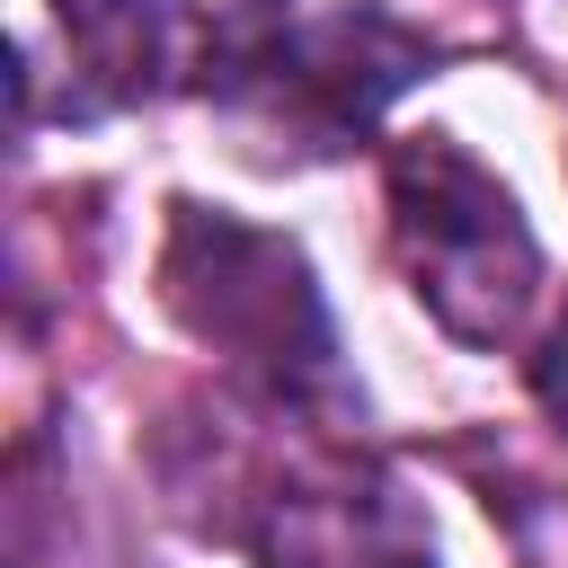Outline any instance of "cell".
Returning <instances> with one entry per match:
<instances>
[{"instance_id":"1","label":"cell","mask_w":568,"mask_h":568,"mask_svg":"<svg viewBox=\"0 0 568 568\" xmlns=\"http://www.w3.org/2000/svg\"><path fill=\"white\" fill-rule=\"evenodd\" d=\"M426 71L435 44L373 0H346L328 18L293 0H222L204 44V98L240 133V151L275 169L355 151Z\"/></svg>"},{"instance_id":"2","label":"cell","mask_w":568,"mask_h":568,"mask_svg":"<svg viewBox=\"0 0 568 568\" xmlns=\"http://www.w3.org/2000/svg\"><path fill=\"white\" fill-rule=\"evenodd\" d=\"M160 311L266 408H346V364H337V320L328 293L302 257V240L195 204H169L160 231Z\"/></svg>"},{"instance_id":"3","label":"cell","mask_w":568,"mask_h":568,"mask_svg":"<svg viewBox=\"0 0 568 568\" xmlns=\"http://www.w3.org/2000/svg\"><path fill=\"white\" fill-rule=\"evenodd\" d=\"M390 257L417 311L462 346H506L541 293V240L497 169H479L453 133L390 142Z\"/></svg>"},{"instance_id":"4","label":"cell","mask_w":568,"mask_h":568,"mask_svg":"<svg viewBox=\"0 0 568 568\" xmlns=\"http://www.w3.org/2000/svg\"><path fill=\"white\" fill-rule=\"evenodd\" d=\"M240 532L257 568H435L426 515L382 470H293Z\"/></svg>"},{"instance_id":"5","label":"cell","mask_w":568,"mask_h":568,"mask_svg":"<svg viewBox=\"0 0 568 568\" xmlns=\"http://www.w3.org/2000/svg\"><path fill=\"white\" fill-rule=\"evenodd\" d=\"M62 27V115H124V106H160L169 89L204 80V9L195 0H53Z\"/></svg>"},{"instance_id":"6","label":"cell","mask_w":568,"mask_h":568,"mask_svg":"<svg viewBox=\"0 0 568 568\" xmlns=\"http://www.w3.org/2000/svg\"><path fill=\"white\" fill-rule=\"evenodd\" d=\"M524 382H532V399H541V417L568 435V302H559V320L541 328V346L524 355Z\"/></svg>"}]
</instances>
